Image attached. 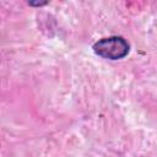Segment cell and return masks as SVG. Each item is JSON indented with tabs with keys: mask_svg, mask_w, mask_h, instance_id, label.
<instances>
[{
	"mask_svg": "<svg viewBox=\"0 0 157 157\" xmlns=\"http://www.w3.org/2000/svg\"><path fill=\"white\" fill-rule=\"evenodd\" d=\"M92 49L97 55L104 59L119 60L128 55L130 50V45L125 38L120 36H112L97 40L92 45Z\"/></svg>",
	"mask_w": 157,
	"mask_h": 157,
	"instance_id": "obj_1",
	"label": "cell"
},
{
	"mask_svg": "<svg viewBox=\"0 0 157 157\" xmlns=\"http://www.w3.org/2000/svg\"><path fill=\"white\" fill-rule=\"evenodd\" d=\"M45 4H47V1H43V2H33V1H29L28 2V5H31V6H43Z\"/></svg>",
	"mask_w": 157,
	"mask_h": 157,
	"instance_id": "obj_2",
	"label": "cell"
}]
</instances>
